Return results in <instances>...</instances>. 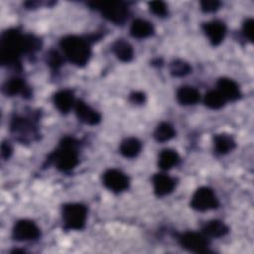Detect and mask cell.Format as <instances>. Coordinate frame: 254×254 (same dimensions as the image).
<instances>
[{"mask_svg": "<svg viewBox=\"0 0 254 254\" xmlns=\"http://www.w3.org/2000/svg\"><path fill=\"white\" fill-rule=\"evenodd\" d=\"M62 172H68L78 164V142L71 137L64 138L50 158Z\"/></svg>", "mask_w": 254, "mask_h": 254, "instance_id": "obj_3", "label": "cell"}, {"mask_svg": "<svg viewBox=\"0 0 254 254\" xmlns=\"http://www.w3.org/2000/svg\"><path fill=\"white\" fill-rule=\"evenodd\" d=\"M190 70H191L190 65L182 60H176L170 64V71L172 75L177 77L185 76L189 74Z\"/></svg>", "mask_w": 254, "mask_h": 254, "instance_id": "obj_25", "label": "cell"}, {"mask_svg": "<svg viewBox=\"0 0 254 254\" xmlns=\"http://www.w3.org/2000/svg\"><path fill=\"white\" fill-rule=\"evenodd\" d=\"M60 46L71 64L77 66H83L87 64L91 55L88 40L78 36H66L61 40Z\"/></svg>", "mask_w": 254, "mask_h": 254, "instance_id": "obj_2", "label": "cell"}, {"mask_svg": "<svg viewBox=\"0 0 254 254\" xmlns=\"http://www.w3.org/2000/svg\"><path fill=\"white\" fill-rule=\"evenodd\" d=\"M179 161H180V157L176 151L166 149L161 152V154L159 156L158 165H159L160 169L167 171V170H170L173 167L177 166Z\"/></svg>", "mask_w": 254, "mask_h": 254, "instance_id": "obj_22", "label": "cell"}, {"mask_svg": "<svg viewBox=\"0 0 254 254\" xmlns=\"http://www.w3.org/2000/svg\"><path fill=\"white\" fill-rule=\"evenodd\" d=\"M149 8L152 13H154L155 15L160 16V17H164L168 14L167 5L162 1L149 2Z\"/></svg>", "mask_w": 254, "mask_h": 254, "instance_id": "obj_27", "label": "cell"}, {"mask_svg": "<svg viewBox=\"0 0 254 254\" xmlns=\"http://www.w3.org/2000/svg\"><path fill=\"white\" fill-rule=\"evenodd\" d=\"M217 87L218 91L226 100H236L241 95L237 83L230 78H219L217 81Z\"/></svg>", "mask_w": 254, "mask_h": 254, "instance_id": "obj_14", "label": "cell"}, {"mask_svg": "<svg viewBox=\"0 0 254 254\" xmlns=\"http://www.w3.org/2000/svg\"><path fill=\"white\" fill-rule=\"evenodd\" d=\"M41 47L39 39L31 35H23L18 30H8L1 39L2 64H19V58L23 53H34Z\"/></svg>", "mask_w": 254, "mask_h": 254, "instance_id": "obj_1", "label": "cell"}, {"mask_svg": "<svg viewBox=\"0 0 254 254\" xmlns=\"http://www.w3.org/2000/svg\"><path fill=\"white\" fill-rule=\"evenodd\" d=\"M142 149L141 142L134 137L126 138L120 144V153L125 158H134L136 157Z\"/></svg>", "mask_w": 254, "mask_h": 254, "instance_id": "obj_20", "label": "cell"}, {"mask_svg": "<svg viewBox=\"0 0 254 254\" xmlns=\"http://www.w3.org/2000/svg\"><path fill=\"white\" fill-rule=\"evenodd\" d=\"M112 52L116 56L118 60L124 63H128L132 61L134 56V51L132 46L124 41V40H117L112 45Z\"/></svg>", "mask_w": 254, "mask_h": 254, "instance_id": "obj_17", "label": "cell"}, {"mask_svg": "<svg viewBox=\"0 0 254 254\" xmlns=\"http://www.w3.org/2000/svg\"><path fill=\"white\" fill-rule=\"evenodd\" d=\"M12 154V148L8 143H3L1 146V155L4 159H8Z\"/></svg>", "mask_w": 254, "mask_h": 254, "instance_id": "obj_31", "label": "cell"}, {"mask_svg": "<svg viewBox=\"0 0 254 254\" xmlns=\"http://www.w3.org/2000/svg\"><path fill=\"white\" fill-rule=\"evenodd\" d=\"M175 134L176 131L170 123L162 122L156 127L153 136L158 142H166L171 140L175 136Z\"/></svg>", "mask_w": 254, "mask_h": 254, "instance_id": "obj_23", "label": "cell"}, {"mask_svg": "<svg viewBox=\"0 0 254 254\" xmlns=\"http://www.w3.org/2000/svg\"><path fill=\"white\" fill-rule=\"evenodd\" d=\"M199 98V92L191 86H182L177 91V99L183 105L195 104Z\"/></svg>", "mask_w": 254, "mask_h": 254, "instance_id": "obj_18", "label": "cell"}, {"mask_svg": "<svg viewBox=\"0 0 254 254\" xmlns=\"http://www.w3.org/2000/svg\"><path fill=\"white\" fill-rule=\"evenodd\" d=\"M226 99L218 90L208 91L204 95V104L210 109H219L224 106Z\"/></svg>", "mask_w": 254, "mask_h": 254, "instance_id": "obj_24", "label": "cell"}, {"mask_svg": "<svg viewBox=\"0 0 254 254\" xmlns=\"http://www.w3.org/2000/svg\"><path fill=\"white\" fill-rule=\"evenodd\" d=\"M202 30L209 39L212 46H218L224 39L226 34V27L221 21H211L202 25Z\"/></svg>", "mask_w": 254, "mask_h": 254, "instance_id": "obj_10", "label": "cell"}, {"mask_svg": "<svg viewBox=\"0 0 254 254\" xmlns=\"http://www.w3.org/2000/svg\"><path fill=\"white\" fill-rule=\"evenodd\" d=\"M218 200L215 193L206 187L197 189L192 194L190 206L198 211H205L218 207Z\"/></svg>", "mask_w": 254, "mask_h": 254, "instance_id": "obj_6", "label": "cell"}, {"mask_svg": "<svg viewBox=\"0 0 254 254\" xmlns=\"http://www.w3.org/2000/svg\"><path fill=\"white\" fill-rule=\"evenodd\" d=\"M74 109L78 120L84 124L96 125L101 120L100 114L81 100L75 103Z\"/></svg>", "mask_w": 254, "mask_h": 254, "instance_id": "obj_11", "label": "cell"}, {"mask_svg": "<svg viewBox=\"0 0 254 254\" xmlns=\"http://www.w3.org/2000/svg\"><path fill=\"white\" fill-rule=\"evenodd\" d=\"M253 24H254V22L250 18L244 22L243 27H242V31H243L245 38H247L250 42L253 41Z\"/></svg>", "mask_w": 254, "mask_h": 254, "instance_id": "obj_29", "label": "cell"}, {"mask_svg": "<svg viewBox=\"0 0 254 254\" xmlns=\"http://www.w3.org/2000/svg\"><path fill=\"white\" fill-rule=\"evenodd\" d=\"M54 103L62 113H67L74 105V96L70 90H61L54 95Z\"/></svg>", "mask_w": 254, "mask_h": 254, "instance_id": "obj_15", "label": "cell"}, {"mask_svg": "<svg viewBox=\"0 0 254 254\" xmlns=\"http://www.w3.org/2000/svg\"><path fill=\"white\" fill-rule=\"evenodd\" d=\"M180 244L185 249L194 253L208 252V240L206 237L197 232H185L179 237Z\"/></svg>", "mask_w": 254, "mask_h": 254, "instance_id": "obj_7", "label": "cell"}, {"mask_svg": "<svg viewBox=\"0 0 254 254\" xmlns=\"http://www.w3.org/2000/svg\"><path fill=\"white\" fill-rule=\"evenodd\" d=\"M104 186L114 192H121L129 188V178L119 170H107L102 177Z\"/></svg>", "mask_w": 254, "mask_h": 254, "instance_id": "obj_8", "label": "cell"}, {"mask_svg": "<svg viewBox=\"0 0 254 254\" xmlns=\"http://www.w3.org/2000/svg\"><path fill=\"white\" fill-rule=\"evenodd\" d=\"M229 231L227 225L220 220H211L205 223L202 227L204 235L209 237H221L227 234Z\"/></svg>", "mask_w": 254, "mask_h": 254, "instance_id": "obj_21", "label": "cell"}, {"mask_svg": "<svg viewBox=\"0 0 254 254\" xmlns=\"http://www.w3.org/2000/svg\"><path fill=\"white\" fill-rule=\"evenodd\" d=\"M220 6V2L216 0H203L200 2V7L203 12L210 13L216 11Z\"/></svg>", "mask_w": 254, "mask_h": 254, "instance_id": "obj_28", "label": "cell"}, {"mask_svg": "<svg viewBox=\"0 0 254 254\" xmlns=\"http://www.w3.org/2000/svg\"><path fill=\"white\" fill-rule=\"evenodd\" d=\"M47 64L52 69L58 70L63 64V58L58 52L51 51L47 55Z\"/></svg>", "mask_w": 254, "mask_h": 254, "instance_id": "obj_26", "label": "cell"}, {"mask_svg": "<svg viewBox=\"0 0 254 254\" xmlns=\"http://www.w3.org/2000/svg\"><path fill=\"white\" fill-rule=\"evenodd\" d=\"M12 236L17 241L35 240L40 236V229L33 221L23 219L14 225Z\"/></svg>", "mask_w": 254, "mask_h": 254, "instance_id": "obj_9", "label": "cell"}, {"mask_svg": "<svg viewBox=\"0 0 254 254\" xmlns=\"http://www.w3.org/2000/svg\"><path fill=\"white\" fill-rule=\"evenodd\" d=\"M146 100V96L141 91H135L130 94V101L135 104H142Z\"/></svg>", "mask_w": 254, "mask_h": 254, "instance_id": "obj_30", "label": "cell"}, {"mask_svg": "<svg viewBox=\"0 0 254 254\" xmlns=\"http://www.w3.org/2000/svg\"><path fill=\"white\" fill-rule=\"evenodd\" d=\"M130 34L132 37L137 39L148 38L154 34V27L150 22L146 20L136 19L131 25Z\"/></svg>", "mask_w": 254, "mask_h": 254, "instance_id": "obj_16", "label": "cell"}, {"mask_svg": "<svg viewBox=\"0 0 254 254\" xmlns=\"http://www.w3.org/2000/svg\"><path fill=\"white\" fill-rule=\"evenodd\" d=\"M152 182L154 186V192L157 196H164L171 193L176 187L175 179L165 174H156L153 177Z\"/></svg>", "mask_w": 254, "mask_h": 254, "instance_id": "obj_12", "label": "cell"}, {"mask_svg": "<svg viewBox=\"0 0 254 254\" xmlns=\"http://www.w3.org/2000/svg\"><path fill=\"white\" fill-rule=\"evenodd\" d=\"M62 215L65 229L80 230L85 225L87 209L80 203H67L64 205Z\"/></svg>", "mask_w": 254, "mask_h": 254, "instance_id": "obj_5", "label": "cell"}, {"mask_svg": "<svg viewBox=\"0 0 254 254\" xmlns=\"http://www.w3.org/2000/svg\"><path fill=\"white\" fill-rule=\"evenodd\" d=\"M3 92L9 96H13L19 93L23 94L24 97H29L31 95V90L25 81L18 77H13L7 80L3 85Z\"/></svg>", "mask_w": 254, "mask_h": 254, "instance_id": "obj_13", "label": "cell"}, {"mask_svg": "<svg viewBox=\"0 0 254 254\" xmlns=\"http://www.w3.org/2000/svg\"><path fill=\"white\" fill-rule=\"evenodd\" d=\"M213 142H214V148L216 153L221 155L231 152L236 146L234 139L228 134L215 135Z\"/></svg>", "mask_w": 254, "mask_h": 254, "instance_id": "obj_19", "label": "cell"}, {"mask_svg": "<svg viewBox=\"0 0 254 254\" xmlns=\"http://www.w3.org/2000/svg\"><path fill=\"white\" fill-rule=\"evenodd\" d=\"M88 4L93 9L98 10L104 18L116 25H122L128 18V8L123 2L101 1Z\"/></svg>", "mask_w": 254, "mask_h": 254, "instance_id": "obj_4", "label": "cell"}]
</instances>
